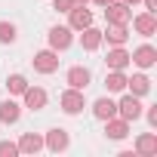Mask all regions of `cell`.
<instances>
[{
  "label": "cell",
  "instance_id": "9c48e42d",
  "mask_svg": "<svg viewBox=\"0 0 157 157\" xmlns=\"http://www.w3.org/2000/svg\"><path fill=\"white\" fill-rule=\"evenodd\" d=\"M65 80H68V86H71V90H86V86H90V71H86L83 65H74V68L68 71Z\"/></svg>",
  "mask_w": 157,
  "mask_h": 157
},
{
  "label": "cell",
  "instance_id": "5bb4252c",
  "mask_svg": "<svg viewBox=\"0 0 157 157\" xmlns=\"http://www.w3.org/2000/svg\"><path fill=\"white\" fill-rule=\"evenodd\" d=\"M43 145H46L49 151H65V148H68V132H65V129H49L46 139H43Z\"/></svg>",
  "mask_w": 157,
  "mask_h": 157
},
{
  "label": "cell",
  "instance_id": "4fadbf2b",
  "mask_svg": "<svg viewBox=\"0 0 157 157\" xmlns=\"http://www.w3.org/2000/svg\"><path fill=\"white\" fill-rule=\"evenodd\" d=\"M22 96H25V105H28L31 111H40V108L46 105V93H43L40 86H28Z\"/></svg>",
  "mask_w": 157,
  "mask_h": 157
},
{
  "label": "cell",
  "instance_id": "484cf974",
  "mask_svg": "<svg viewBox=\"0 0 157 157\" xmlns=\"http://www.w3.org/2000/svg\"><path fill=\"white\" fill-rule=\"evenodd\" d=\"M145 13H157V0H145Z\"/></svg>",
  "mask_w": 157,
  "mask_h": 157
},
{
  "label": "cell",
  "instance_id": "52a82bcc",
  "mask_svg": "<svg viewBox=\"0 0 157 157\" xmlns=\"http://www.w3.org/2000/svg\"><path fill=\"white\" fill-rule=\"evenodd\" d=\"M129 62H136L139 68H151V65L157 62V49H154L151 43H142L139 49H132V56H129Z\"/></svg>",
  "mask_w": 157,
  "mask_h": 157
},
{
  "label": "cell",
  "instance_id": "30bf717a",
  "mask_svg": "<svg viewBox=\"0 0 157 157\" xmlns=\"http://www.w3.org/2000/svg\"><path fill=\"white\" fill-rule=\"evenodd\" d=\"M126 37H129L126 25H117V22H108V31H102V40H108V43H114V46H123Z\"/></svg>",
  "mask_w": 157,
  "mask_h": 157
},
{
  "label": "cell",
  "instance_id": "5b68a950",
  "mask_svg": "<svg viewBox=\"0 0 157 157\" xmlns=\"http://www.w3.org/2000/svg\"><path fill=\"white\" fill-rule=\"evenodd\" d=\"M105 19H108V22H117V25H129L132 10L123 3V0H120V3H114V0H111V3L105 6Z\"/></svg>",
  "mask_w": 157,
  "mask_h": 157
},
{
  "label": "cell",
  "instance_id": "7c38bea8",
  "mask_svg": "<svg viewBox=\"0 0 157 157\" xmlns=\"http://www.w3.org/2000/svg\"><path fill=\"white\" fill-rule=\"evenodd\" d=\"M105 62H108V68H111V71H123V68L129 65V52H126L123 46H114V49L108 52V59H105Z\"/></svg>",
  "mask_w": 157,
  "mask_h": 157
},
{
  "label": "cell",
  "instance_id": "ba28073f",
  "mask_svg": "<svg viewBox=\"0 0 157 157\" xmlns=\"http://www.w3.org/2000/svg\"><path fill=\"white\" fill-rule=\"evenodd\" d=\"M132 28H136V34H142V37H154V31H157V19H154V13H142V16H136V19H132Z\"/></svg>",
  "mask_w": 157,
  "mask_h": 157
},
{
  "label": "cell",
  "instance_id": "9a60e30c",
  "mask_svg": "<svg viewBox=\"0 0 157 157\" xmlns=\"http://www.w3.org/2000/svg\"><path fill=\"white\" fill-rule=\"evenodd\" d=\"M80 43H83V49H90V52H93V49H99V46H102V31H99V28H93V25H90V28H83V31H80Z\"/></svg>",
  "mask_w": 157,
  "mask_h": 157
},
{
  "label": "cell",
  "instance_id": "603a6c76",
  "mask_svg": "<svg viewBox=\"0 0 157 157\" xmlns=\"http://www.w3.org/2000/svg\"><path fill=\"white\" fill-rule=\"evenodd\" d=\"M13 40H16V25L0 22V43H13Z\"/></svg>",
  "mask_w": 157,
  "mask_h": 157
},
{
  "label": "cell",
  "instance_id": "83f0119b",
  "mask_svg": "<svg viewBox=\"0 0 157 157\" xmlns=\"http://www.w3.org/2000/svg\"><path fill=\"white\" fill-rule=\"evenodd\" d=\"M96 3H99V6H108V3H111V0H96Z\"/></svg>",
  "mask_w": 157,
  "mask_h": 157
},
{
  "label": "cell",
  "instance_id": "4316f807",
  "mask_svg": "<svg viewBox=\"0 0 157 157\" xmlns=\"http://www.w3.org/2000/svg\"><path fill=\"white\" fill-rule=\"evenodd\" d=\"M74 6H86V0H74Z\"/></svg>",
  "mask_w": 157,
  "mask_h": 157
},
{
  "label": "cell",
  "instance_id": "d6986e66",
  "mask_svg": "<svg viewBox=\"0 0 157 157\" xmlns=\"http://www.w3.org/2000/svg\"><path fill=\"white\" fill-rule=\"evenodd\" d=\"M105 86H108V93H120V90H126V74H123V71H108Z\"/></svg>",
  "mask_w": 157,
  "mask_h": 157
},
{
  "label": "cell",
  "instance_id": "2e32d148",
  "mask_svg": "<svg viewBox=\"0 0 157 157\" xmlns=\"http://www.w3.org/2000/svg\"><path fill=\"white\" fill-rule=\"evenodd\" d=\"M43 148V139L37 136V132H25L22 139H19V151H25V154H37Z\"/></svg>",
  "mask_w": 157,
  "mask_h": 157
},
{
  "label": "cell",
  "instance_id": "e0dca14e",
  "mask_svg": "<svg viewBox=\"0 0 157 157\" xmlns=\"http://www.w3.org/2000/svg\"><path fill=\"white\" fill-rule=\"evenodd\" d=\"M126 86H129L132 96H145L151 90V80H148L145 74H132V77H126Z\"/></svg>",
  "mask_w": 157,
  "mask_h": 157
},
{
  "label": "cell",
  "instance_id": "d4e9b609",
  "mask_svg": "<svg viewBox=\"0 0 157 157\" xmlns=\"http://www.w3.org/2000/svg\"><path fill=\"white\" fill-rule=\"evenodd\" d=\"M148 123L157 126V108H148Z\"/></svg>",
  "mask_w": 157,
  "mask_h": 157
},
{
  "label": "cell",
  "instance_id": "f1b7e54d",
  "mask_svg": "<svg viewBox=\"0 0 157 157\" xmlns=\"http://www.w3.org/2000/svg\"><path fill=\"white\" fill-rule=\"evenodd\" d=\"M123 3H126V6H132V3H139V0H123Z\"/></svg>",
  "mask_w": 157,
  "mask_h": 157
},
{
  "label": "cell",
  "instance_id": "44dd1931",
  "mask_svg": "<svg viewBox=\"0 0 157 157\" xmlns=\"http://www.w3.org/2000/svg\"><path fill=\"white\" fill-rule=\"evenodd\" d=\"M136 151H139V154H157V136H154V132H145V136H139V142H136Z\"/></svg>",
  "mask_w": 157,
  "mask_h": 157
},
{
  "label": "cell",
  "instance_id": "8992f818",
  "mask_svg": "<svg viewBox=\"0 0 157 157\" xmlns=\"http://www.w3.org/2000/svg\"><path fill=\"white\" fill-rule=\"evenodd\" d=\"M34 68H37L40 74H52V71H59V56H56V49H43V52H37V56H34Z\"/></svg>",
  "mask_w": 157,
  "mask_h": 157
},
{
  "label": "cell",
  "instance_id": "7402d4cb",
  "mask_svg": "<svg viewBox=\"0 0 157 157\" xmlns=\"http://www.w3.org/2000/svg\"><path fill=\"white\" fill-rule=\"evenodd\" d=\"M6 90H10V93H16V96H22V93L28 90V80H25L22 74H13L10 80H6Z\"/></svg>",
  "mask_w": 157,
  "mask_h": 157
},
{
  "label": "cell",
  "instance_id": "8fae6325",
  "mask_svg": "<svg viewBox=\"0 0 157 157\" xmlns=\"http://www.w3.org/2000/svg\"><path fill=\"white\" fill-rule=\"evenodd\" d=\"M105 132H108V139H126L129 136V120H117V117H108L105 120Z\"/></svg>",
  "mask_w": 157,
  "mask_h": 157
},
{
  "label": "cell",
  "instance_id": "cb8c5ba5",
  "mask_svg": "<svg viewBox=\"0 0 157 157\" xmlns=\"http://www.w3.org/2000/svg\"><path fill=\"white\" fill-rule=\"evenodd\" d=\"M19 154V145H13V142H0V157H16Z\"/></svg>",
  "mask_w": 157,
  "mask_h": 157
},
{
  "label": "cell",
  "instance_id": "3957f363",
  "mask_svg": "<svg viewBox=\"0 0 157 157\" xmlns=\"http://www.w3.org/2000/svg\"><path fill=\"white\" fill-rule=\"evenodd\" d=\"M117 111H120V117H123V120H129V123H132V120H139V117H142L139 96H132V93H129V96H123V99L117 102Z\"/></svg>",
  "mask_w": 157,
  "mask_h": 157
},
{
  "label": "cell",
  "instance_id": "277c9868",
  "mask_svg": "<svg viewBox=\"0 0 157 157\" xmlns=\"http://www.w3.org/2000/svg\"><path fill=\"white\" fill-rule=\"evenodd\" d=\"M68 19H71V22H68L71 31H83V28L93 25V13H90L86 6H71V10H68Z\"/></svg>",
  "mask_w": 157,
  "mask_h": 157
},
{
  "label": "cell",
  "instance_id": "ac0fdd59",
  "mask_svg": "<svg viewBox=\"0 0 157 157\" xmlns=\"http://www.w3.org/2000/svg\"><path fill=\"white\" fill-rule=\"evenodd\" d=\"M93 114H96L99 120H108V117L117 114V102H111V99H99V102L93 105Z\"/></svg>",
  "mask_w": 157,
  "mask_h": 157
},
{
  "label": "cell",
  "instance_id": "6da1fadb",
  "mask_svg": "<svg viewBox=\"0 0 157 157\" xmlns=\"http://www.w3.org/2000/svg\"><path fill=\"white\" fill-rule=\"evenodd\" d=\"M59 105H62V111L65 114H80L83 108H86V99H83V90H65L62 93V99H59Z\"/></svg>",
  "mask_w": 157,
  "mask_h": 157
},
{
  "label": "cell",
  "instance_id": "ffe728a7",
  "mask_svg": "<svg viewBox=\"0 0 157 157\" xmlns=\"http://www.w3.org/2000/svg\"><path fill=\"white\" fill-rule=\"evenodd\" d=\"M19 105L13 102V99H6V102H0V120H3V123H16L19 120Z\"/></svg>",
  "mask_w": 157,
  "mask_h": 157
},
{
  "label": "cell",
  "instance_id": "7a4b0ae2",
  "mask_svg": "<svg viewBox=\"0 0 157 157\" xmlns=\"http://www.w3.org/2000/svg\"><path fill=\"white\" fill-rule=\"evenodd\" d=\"M71 40H74V31H71L68 25H56V28H49V49H68Z\"/></svg>",
  "mask_w": 157,
  "mask_h": 157
}]
</instances>
